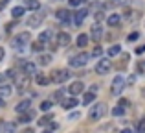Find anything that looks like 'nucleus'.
Wrapping results in <instances>:
<instances>
[{"label": "nucleus", "mask_w": 145, "mask_h": 133, "mask_svg": "<svg viewBox=\"0 0 145 133\" xmlns=\"http://www.w3.org/2000/svg\"><path fill=\"white\" fill-rule=\"evenodd\" d=\"M106 104H94L92 105V109H90V113H88V118L92 120V122H96V120H99V118H103V116L106 115Z\"/></svg>", "instance_id": "nucleus-1"}, {"label": "nucleus", "mask_w": 145, "mask_h": 133, "mask_svg": "<svg viewBox=\"0 0 145 133\" xmlns=\"http://www.w3.org/2000/svg\"><path fill=\"white\" fill-rule=\"evenodd\" d=\"M70 70H66V68H57V70L52 72V76H50V81L53 83H64L66 79H70Z\"/></svg>", "instance_id": "nucleus-2"}, {"label": "nucleus", "mask_w": 145, "mask_h": 133, "mask_svg": "<svg viewBox=\"0 0 145 133\" xmlns=\"http://www.w3.org/2000/svg\"><path fill=\"white\" fill-rule=\"evenodd\" d=\"M125 85H127V81H125L123 76H116V78L112 79V85H110V93H112L114 96H120L125 91Z\"/></svg>", "instance_id": "nucleus-3"}, {"label": "nucleus", "mask_w": 145, "mask_h": 133, "mask_svg": "<svg viewBox=\"0 0 145 133\" xmlns=\"http://www.w3.org/2000/svg\"><path fill=\"white\" fill-rule=\"evenodd\" d=\"M88 58L90 56L86 54H77V56H74V58H70L68 59V65H70L72 68H81V67H85L86 63H88Z\"/></svg>", "instance_id": "nucleus-4"}, {"label": "nucleus", "mask_w": 145, "mask_h": 133, "mask_svg": "<svg viewBox=\"0 0 145 133\" xmlns=\"http://www.w3.org/2000/svg\"><path fill=\"white\" fill-rule=\"evenodd\" d=\"M29 41H31L29 32H22V33H18L17 37H13L11 44H13L15 48H22V46H26V44H29Z\"/></svg>", "instance_id": "nucleus-5"}, {"label": "nucleus", "mask_w": 145, "mask_h": 133, "mask_svg": "<svg viewBox=\"0 0 145 133\" xmlns=\"http://www.w3.org/2000/svg\"><path fill=\"white\" fill-rule=\"evenodd\" d=\"M110 68H112V61H110V59H106V58H101L97 61V65H96V72L103 76V74H108Z\"/></svg>", "instance_id": "nucleus-6"}, {"label": "nucleus", "mask_w": 145, "mask_h": 133, "mask_svg": "<svg viewBox=\"0 0 145 133\" xmlns=\"http://www.w3.org/2000/svg\"><path fill=\"white\" fill-rule=\"evenodd\" d=\"M42 21H44V13H42V11H35V13L26 21V24H28L29 28H37V26H40Z\"/></svg>", "instance_id": "nucleus-7"}, {"label": "nucleus", "mask_w": 145, "mask_h": 133, "mask_svg": "<svg viewBox=\"0 0 145 133\" xmlns=\"http://www.w3.org/2000/svg\"><path fill=\"white\" fill-rule=\"evenodd\" d=\"M15 83H17L18 91H26L29 87V83H31V76H26V74H20L15 78Z\"/></svg>", "instance_id": "nucleus-8"}, {"label": "nucleus", "mask_w": 145, "mask_h": 133, "mask_svg": "<svg viewBox=\"0 0 145 133\" xmlns=\"http://www.w3.org/2000/svg\"><path fill=\"white\" fill-rule=\"evenodd\" d=\"M90 35H92V41L96 44H99V41H101V37H103V28H101V24L99 22H96V24L90 28Z\"/></svg>", "instance_id": "nucleus-9"}, {"label": "nucleus", "mask_w": 145, "mask_h": 133, "mask_svg": "<svg viewBox=\"0 0 145 133\" xmlns=\"http://www.w3.org/2000/svg\"><path fill=\"white\" fill-rule=\"evenodd\" d=\"M86 17H88V9H86V7H81V9H79L77 13L74 15V19H72V21H74V24H75V26H81V24H83V21H85Z\"/></svg>", "instance_id": "nucleus-10"}, {"label": "nucleus", "mask_w": 145, "mask_h": 133, "mask_svg": "<svg viewBox=\"0 0 145 133\" xmlns=\"http://www.w3.org/2000/svg\"><path fill=\"white\" fill-rule=\"evenodd\" d=\"M22 72H24L26 76H35V74H37V65H35L33 61L22 63Z\"/></svg>", "instance_id": "nucleus-11"}, {"label": "nucleus", "mask_w": 145, "mask_h": 133, "mask_svg": "<svg viewBox=\"0 0 145 133\" xmlns=\"http://www.w3.org/2000/svg\"><path fill=\"white\" fill-rule=\"evenodd\" d=\"M70 94L72 96H77V94H81L83 91H85V85H83V81H74V83H70Z\"/></svg>", "instance_id": "nucleus-12"}, {"label": "nucleus", "mask_w": 145, "mask_h": 133, "mask_svg": "<svg viewBox=\"0 0 145 133\" xmlns=\"http://www.w3.org/2000/svg\"><path fill=\"white\" fill-rule=\"evenodd\" d=\"M55 17L59 19L61 22H70L72 19H74V17H72V13H70L68 9H57V11H55Z\"/></svg>", "instance_id": "nucleus-13"}, {"label": "nucleus", "mask_w": 145, "mask_h": 133, "mask_svg": "<svg viewBox=\"0 0 145 133\" xmlns=\"http://www.w3.org/2000/svg\"><path fill=\"white\" fill-rule=\"evenodd\" d=\"M70 43H72V37H70V33H66V32H61L59 35H57V44H59V46H68Z\"/></svg>", "instance_id": "nucleus-14"}, {"label": "nucleus", "mask_w": 145, "mask_h": 133, "mask_svg": "<svg viewBox=\"0 0 145 133\" xmlns=\"http://www.w3.org/2000/svg\"><path fill=\"white\" fill-rule=\"evenodd\" d=\"M106 24L110 26V28H118V26L121 24V17L118 13H112V15H108L106 17Z\"/></svg>", "instance_id": "nucleus-15"}, {"label": "nucleus", "mask_w": 145, "mask_h": 133, "mask_svg": "<svg viewBox=\"0 0 145 133\" xmlns=\"http://www.w3.org/2000/svg\"><path fill=\"white\" fill-rule=\"evenodd\" d=\"M129 59H131V56H129L127 52H125V54H121L120 61H118V63H116V65H114V67H116L118 70H123V68H125V67L129 65Z\"/></svg>", "instance_id": "nucleus-16"}, {"label": "nucleus", "mask_w": 145, "mask_h": 133, "mask_svg": "<svg viewBox=\"0 0 145 133\" xmlns=\"http://www.w3.org/2000/svg\"><path fill=\"white\" fill-rule=\"evenodd\" d=\"M52 37H53V30H44V32H40L39 41H40L42 44H48L50 41H52Z\"/></svg>", "instance_id": "nucleus-17"}, {"label": "nucleus", "mask_w": 145, "mask_h": 133, "mask_svg": "<svg viewBox=\"0 0 145 133\" xmlns=\"http://www.w3.org/2000/svg\"><path fill=\"white\" fill-rule=\"evenodd\" d=\"M33 118H35V111L29 109V111H26V113H22V115H20L18 122H20V124H28V122H31Z\"/></svg>", "instance_id": "nucleus-18"}, {"label": "nucleus", "mask_w": 145, "mask_h": 133, "mask_svg": "<svg viewBox=\"0 0 145 133\" xmlns=\"http://www.w3.org/2000/svg\"><path fill=\"white\" fill-rule=\"evenodd\" d=\"M29 104H31L29 100H22V102H18V104L15 105V111H17V113H20V115H22V113L29 111Z\"/></svg>", "instance_id": "nucleus-19"}, {"label": "nucleus", "mask_w": 145, "mask_h": 133, "mask_svg": "<svg viewBox=\"0 0 145 133\" xmlns=\"http://www.w3.org/2000/svg\"><path fill=\"white\" fill-rule=\"evenodd\" d=\"M77 104H79V102L75 100V96H70V98H64V100L61 102V105H63L64 109H74V107H75V105H77Z\"/></svg>", "instance_id": "nucleus-20"}, {"label": "nucleus", "mask_w": 145, "mask_h": 133, "mask_svg": "<svg viewBox=\"0 0 145 133\" xmlns=\"http://www.w3.org/2000/svg\"><path fill=\"white\" fill-rule=\"evenodd\" d=\"M11 94H13V87L11 85H0V98L7 100Z\"/></svg>", "instance_id": "nucleus-21"}, {"label": "nucleus", "mask_w": 145, "mask_h": 133, "mask_svg": "<svg viewBox=\"0 0 145 133\" xmlns=\"http://www.w3.org/2000/svg\"><path fill=\"white\" fill-rule=\"evenodd\" d=\"M35 83H37V85H48L50 78L46 74H42V72H37V74H35Z\"/></svg>", "instance_id": "nucleus-22"}, {"label": "nucleus", "mask_w": 145, "mask_h": 133, "mask_svg": "<svg viewBox=\"0 0 145 133\" xmlns=\"http://www.w3.org/2000/svg\"><path fill=\"white\" fill-rule=\"evenodd\" d=\"M24 7L26 9H31V11H37L40 7V2L39 0H24Z\"/></svg>", "instance_id": "nucleus-23"}, {"label": "nucleus", "mask_w": 145, "mask_h": 133, "mask_svg": "<svg viewBox=\"0 0 145 133\" xmlns=\"http://www.w3.org/2000/svg\"><path fill=\"white\" fill-rule=\"evenodd\" d=\"M24 13H26V7L24 6H17V7L11 9V17H13V19H20Z\"/></svg>", "instance_id": "nucleus-24"}, {"label": "nucleus", "mask_w": 145, "mask_h": 133, "mask_svg": "<svg viewBox=\"0 0 145 133\" xmlns=\"http://www.w3.org/2000/svg\"><path fill=\"white\" fill-rule=\"evenodd\" d=\"M52 63V54H40L39 56V65H42V67H46Z\"/></svg>", "instance_id": "nucleus-25"}, {"label": "nucleus", "mask_w": 145, "mask_h": 133, "mask_svg": "<svg viewBox=\"0 0 145 133\" xmlns=\"http://www.w3.org/2000/svg\"><path fill=\"white\" fill-rule=\"evenodd\" d=\"M94 100H96V94H94V93H90V91H88V93H85V94H83V105H88V104H92Z\"/></svg>", "instance_id": "nucleus-26"}, {"label": "nucleus", "mask_w": 145, "mask_h": 133, "mask_svg": "<svg viewBox=\"0 0 145 133\" xmlns=\"http://www.w3.org/2000/svg\"><path fill=\"white\" fill-rule=\"evenodd\" d=\"M86 44H88V35H85V33H79V35H77V46H79V48H85Z\"/></svg>", "instance_id": "nucleus-27"}, {"label": "nucleus", "mask_w": 145, "mask_h": 133, "mask_svg": "<svg viewBox=\"0 0 145 133\" xmlns=\"http://www.w3.org/2000/svg\"><path fill=\"white\" fill-rule=\"evenodd\" d=\"M118 54H121V46L120 44H112V46L108 48V56L110 58H116Z\"/></svg>", "instance_id": "nucleus-28"}, {"label": "nucleus", "mask_w": 145, "mask_h": 133, "mask_svg": "<svg viewBox=\"0 0 145 133\" xmlns=\"http://www.w3.org/2000/svg\"><path fill=\"white\" fill-rule=\"evenodd\" d=\"M53 122V115H44L42 118H39V126H48Z\"/></svg>", "instance_id": "nucleus-29"}, {"label": "nucleus", "mask_w": 145, "mask_h": 133, "mask_svg": "<svg viewBox=\"0 0 145 133\" xmlns=\"http://www.w3.org/2000/svg\"><path fill=\"white\" fill-rule=\"evenodd\" d=\"M112 115H114V116H123V115H125V107H121V105H116V107L112 109Z\"/></svg>", "instance_id": "nucleus-30"}, {"label": "nucleus", "mask_w": 145, "mask_h": 133, "mask_svg": "<svg viewBox=\"0 0 145 133\" xmlns=\"http://www.w3.org/2000/svg\"><path fill=\"white\" fill-rule=\"evenodd\" d=\"M31 50H33V52H42V50H44V44L40 43V41H35V43L31 44Z\"/></svg>", "instance_id": "nucleus-31"}, {"label": "nucleus", "mask_w": 145, "mask_h": 133, "mask_svg": "<svg viewBox=\"0 0 145 133\" xmlns=\"http://www.w3.org/2000/svg\"><path fill=\"white\" fill-rule=\"evenodd\" d=\"M52 100H44L42 104H40V109H42V111H50V109H52Z\"/></svg>", "instance_id": "nucleus-32"}, {"label": "nucleus", "mask_w": 145, "mask_h": 133, "mask_svg": "<svg viewBox=\"0 0 145 133\" xmlns=\"http://www.w3.org/2000/svg\"><path fill=\"white\" fill-rule=\"evenodd\" d=\"M101 54H103V48H101V46L97 44V46H96V48L92 50V56H94V58H101Z\"/></svg>", "instance_id": "nucleus-33"}, {"label": "nucleus", "mask_w": 145, "mask_h": 133, "mask_svg": "<svg viewBox=\"0 0 145 133\" xmlns=\"http://www.w3.org/2000/svg\"><path fill=\"white\" fill-rule=\"evenodd\" d=\"M138 37H140V33H138V32H132V33H131V35H129V37H127V39H129V43H134V41H136V39H138Z\"/></svg>", "instance_id": "nucleus-34"}, {"label": "nucleus", "mask_w": 145, "mask_h": 133, "mask_svg": "<svg viewBox=\"0 0 145 133\" xmlns=\"http://www.w3.org/2000/svg\"><path fill=\"white\" fill-rule=\"evenodd\" d=\"M68 4H70L72 7H79L83 4V0H68Z\"/></svg>", "instance_id": "nucleus-35"}, {"label": "nucleus", "mask_w": 145, "mask_h": 133, "mask_svg": "<svg viewBox=\"0 0 145 133\" xmlns=\"http://www.w3.org/2000/svg\"><path fill=\"white\" fill-rule=\"evenodd\" d=\"M120 105H121V107H125V109H127L129 105H131V102H129L127 98H121V100H120Z\"/></svg>", "instance_id": "nucleus-36"}, {"label": "nucleus", "mask_w": 145, "mask_h": 133, "mask_svg": "<svg viewBox=\"0 0 145 133\" xmlns=\"http://www.w3.org/2000/svg\"><path fill=\"white\" fill-rule=\"evenodd\" d=\"M103 17H105V15H103V11H97V13H96V22H101Z\"/></svg>", "instance_id": "nucleus-37"}, {"label": "nucleus", "mask_w": 145, "mask_h": 133, "mask_svg": "<svg viewBox=\"0 0 145 133\" xmlns=\"http://www.w3.org/2000/svg\"><path fill=\"white\" fill-rule=\"evenodd\" d=\"M143 52H145V44H140V46L136 48V54L140 56V54H143Z\"/></svg>", "instance_id": "nucleus-38"}, {"label": "nucleus", "mask_w": 145, "mask_h": 133, "mask_svg": "<svg viewBox=\"0 0 145 133\" xmlns=\"http://www.w3.org/2000/svg\"><path fill=\"white\" fill-rule=\"evenodd\" d=\"M138 72H145V63H143V61L138 63Z\"/></svg>", "instance_id": "nucleus-39"}, {"label": "nucleus", "mask_w": 145, "mask_h": 133, "mask_svg": "<svg viewBox=\"0 0 145 133\" xmlns=\"http://www.w3.org/2000/svg\"><path fill=\"white\" fill-rule=\"evenodd\" d=\"M7 79V76H6V72H0V85H2L4 81Z\"/></svg>", "instance_id": "nucleus-40"}, {"label": "nucleus", "mask_w": 145, "mask_h": 133, "mask_svg": "<svg viewBox=\"0 0 145 133\" xmlns=\"http://www.w3.org/2000/svg\"><path fill=\"white\" fill-rule=\"evenodd\" d=\"M53 98H55V100H61V98H63V91H57V93L53 94Z\"/></svg>", "instance_id": "nucleus-41"}, {"label": "nucleus", "mask_w": 145, "mask_h": 133, "mask_svg": "<svg viewBox=\"0 0 145 133\" xmlns=\"http://www.w3.org/2000/svg\"><path fill=\"white\" fill-rule=\"evenodd\" d=\"M13 28H15V22H9V24L6 26V32L9 33V32H11V30H13Z\"/></svg>", "instance_id": "nucleus-42"}, {"label": "nucleus", "mask_w": 145, "mask_h": 133, "mask_svg": "<svg viewBox=\"0 0 145 133\" xmlns=\"http://www.w3.org/2000/svg\"><path fill=\"white\" fill-rule=\"evenodd\" d=\"M70 118H72V120H77V118H79V113H75V111L70 113Z\"/></svg>", "instance_id": "nucleus-43"}, {"label": "nucleus", "mask_w": 145, "mask_h": 133, "mask_svg": "<svg viewBox=\"0 0 145 133\" xmlns=\"http://www.w3.org/2000/svg\"><path fill=\"white\" fill-rule=\"evenodd\" d=\"M4 58H6V50H4V48L2 46H0V61H2V59Z\"/></svg>", "instance_id": "nucleus-44"}, {"label": "nucleus", "mask_w": 145, "mask_h": 133, "mask_svg": "<svg viewBox=\"0 0 145 133\" xmlns=\"http://www.w3.org/2000/svg\"><path fill=\"white\" fill-rule=\"evenodd\" d=\"M9 4V0H0V7H6Z\"/></svg>", "instance_id": "nucleus-45"}, {"label": "nucleus", "mask_w": 145, "mask_h": 133, "mask_svg": "<svg viewBox=\"0 0 145 133\" xmlns=\"http://www.w3.org/2000/svg\"><path fill=\"white\" fill-rule=\"evenodd\" d=\"M20 133H35V131H33V130H31V128H26V130H22Z\"/></svg>", "instance_id": "nucleus-46"}, {"label": "nucleus", "mask_w": 145, "mask_h": 133, "mask_svg": "<svg viewBox=\"0 0 145 133\" xmlns=\"http://www.w3.org/2000/svg\"><path fill=\"white\" fill-rule=\"evenodd\" d=\"M90 93L96 94V93H97V85H92V87H90Z\"/></svg>", "instance_id": "nucleus-47"}, {"label": "nucleus", "mask_w": 145, "mask_h": 133, "mask_svg": "<svg viewBox=\"0 0 145 133\" xmlns=\"http://www.w3.org/2000/svg\"><path fill=\"white\" fill-rule=\"evenodd\" d=\"M121 133H134V131H132V130H131V128H125V130H123V131H121Z\"/></svg>", "instance_id": "nucleus-48"}, {"label": "nucleus", "mask_w": 145, "mask_h": 133, "mask_svg": "<svg viewBox=\"0 0 145 133\" xmlns=\"http://www.w3.org/2000/svg\"><path fill=\"white\" fill-rule=\"evenodd\" d=\"M4 105H6V100H4V98H0V107H4Z\"/></svg>", "instance_id": "nucleus-49"}, {"label": "nucleus", "mask_w": 145, "mask_h": 133, "mask_svg": "<svg viewBox=\"0 0 145 133\" xmlns=\"http://www.w3.org/2000/svg\"><path fill=\"white\" fill-rule=\"evenodd\" d=\"M142 96H143V98H145V89H143V91H142Z\"/></svg>", "instance_id": "nucleus-50"}, {"label": "nucleus", "mask_w": 145, "mask_h": 133, "mask_svg": "<svg viewBox=\"0 0 145 133\" xmlns=\"http://www.w3.org/2000/svg\"><path fill=\"white\" fill-rule=\"evenodd\" d=\"M44 133H53V131H52V130H46V131H44Z\"/></svg>", "instance_id": "nucleus-51"}, {"label": "nucleus", "mask_w": 145, "mask_h": 133, "mask_svg": "<svg viewBox=\"0 0 145 133\" xmlns=\"http://www.w3.org/2000/svg\"><path fill=\"white\" fill-rule=\"evenodd\" d=\"M143 122H145V120H143Z\"/></svg>", "instance_id": "nucleus-52"}]
</instances>
